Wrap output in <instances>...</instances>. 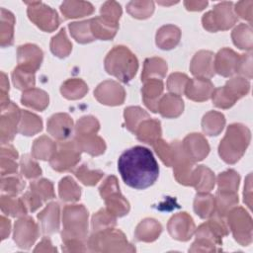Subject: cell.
<instances>
[{"label": "cell", "mask_w": 253, "mask_h": 253, "mask_svg": "<svg viewBox=\"0 0 253 253\" xmlns=\"http://www.w3.org/2000/svg\"><path fill=\"white\" fill-rule=\"evenodd\" d=\"M35 145H34V153L42 149L36 157L40 158V159H48L50 157V155L52 154V151L55 150L56 146L55 144L49 139V138H46V137H41L39 139H37L35 141Z\"/></svg>", "instance_id": "83f0119b"}, {"label": "cell", "mask_w": 253, "mask_h": 253, "mask_svg": "<svg viewBox=\"0 0 253 253\" xmlns=\"http://www.w3.org/2000/svg\"><path fill=\"white\" fill-rule=\"evenodd\" d=\"M224 123H225V120H224L223 115H221L219 113L211 112V113H209L208 115H206L204 117V120H203V129L205 130V132H207L210 135H211V133H212V126H215V128L219 132L222 129V127L224 126Z\"/></svg>", "instance_id": "d4e9b609"}, {"label": "cell", "mask_w": 253, "mask_h": 253, "mask_svg": "<svg viewBox=\"0 0 253 253\" xmlns=\"http://www.w3.org/2000/svg\"><path fill=\"white\" fill-rule=\"evenodd\" d=\"M88 212L82 206L66 207L63 214V223L65 230L62 237L66 238L72 234H85L87 228Z\"/></svg>", "instance_id": "5b68a950"}, {"label": "cell", "mask_w": 253, "mask_h": 253, "mask_svg": "<svg viewBox=\"0 0 253 253\" xmlns=\"http://www.w3.org/2000/svg\"><path fill=\"white\" fill-rule=\"evenodd\" d=\"M118 170L124 182L137 190H143L157 180L158 163L152 152L143 146H133L125 150L118 160Z\"/></svg>", "instance_id": "6da1fadb"}, {"label": "cell", "mask_w": 253, "mask_h": 253, "mask_svg": "<svg viewBox=\"0 0 253 253\" xmlns=\"http://www.w3.org/2000/svg\"><path fill=\"white\" fill-rule=\"evenodd\" d=\"M36 3L37 2H35V5H37ZM36 7L42 16L36 15L33 13H28L30 19L37 26H39L41 29H42L44 31H52V30L56 29L59 24L57 13L54 10L50 9V7L45 6L40 2H38V6H36Z\"/></svg>", "instance_id": "ba28073f"}, {"label": "cell", "mask_w": 253, "mask_h": 253, "mask_svg": "<svg viewBox=\"0 0 253 253\" xmlns=\"http://www.w3.org/2000/svg\"><path fill=\"white\" fill-rule=\"evenodd\" d=\"M238 184L239 175L233 170H228L218 176V191L236 192L238 189Z\"/></svg>", "instance_id": "7402d4cb"}, {"label": "cell", "mask_w": 253, "mask_h": 253, "mask_svg": "<svg viewBox=\"0 0 253 253\" xmlns=\"http://www.w3.org/2000/svg\"><path fill=\"white\" fill-rule=\"evenodd\" d=\"M22 102L29 107L42 110L48 104V96L41 90H31L23 94Z\"/></svg>", "instance_id": "ffe728a7"}, {"label": "cell", "mask_w": 253, "mask_h": 253, "mask_svg": "<svg viewBox=\"0 0 253 253\" xmlns=\"http://www.w3.org/2000/svg\"><path fill=\"white\" fill-rule=\"evenodd\" d=\"M166 69H167V65L162 59H160V58L147 59L145 61L144 71H143L141 77L143 80H145V78H147L150 73L157 74V75L163 77L165 75Z\"/></svg>", "instance_id": "484cf974"}, {"label": "cell", "mask_w": 253, "mask_h": 253, "mask_svg": "<svg viewBox=\"0 0 253 253\" xmlns=\"http://www.w3.org/2000/svg\"><path fill=\"white\" fill-rule=\"evenodd\" d=\"M252 1H246V2H239L236 4V12L240 15L241 18L248 20L251 23L252 20Z\"/></svg>", "instance_id": "d6a6232c"}, {"label": "cell", "mask_w": 253, "mask_h": 253, "mask_svg": "<svg viewBox=\"0 0 253 253\" xmlns=\"http://www.w3.org/2000/svg\"><path fill=\"white\" fill-rule=\"evenodd\" d=\"M105 67L108 73L128 82L135 75L138 64L136 57L126 47L116 46L106 57Z\"/></svg>", "instance_id": "3957f363"}, {"label": "cell", "mask_w": 253, "mask_h": 253, "mask_svg": "<svg viewBox=\"0 0 253 253\" xmlns=\"http://www.w3.org/2000/svg\"><path fill=\"white\" fill-rule=\"evenodd\" d=\"M90 28L92 29L94 38L109 40L115 36L118 29V24L117 21L102 16L90 20Z\"/></svg>", "instance_id": "30bf717a"}, {"label": "cell", "mask_w": 253, "mask_h": 253, "mask_svg": "<svg viewBox=\"0 0 253 253\" xmlns=\"http://www.w3.org/2000/svg\"><path fill=\"white\" fill-rule=\"evenodd\" d=\"M240 54H236L233 50L223 48L216 56L215 69L223 76H230L238 71Z\"/></svg>", "instance_id": "52a82bcc"}, {"label": "cell", "mask_w": 253, "mask_h": 253, "mask_svg": "<svg viewBox=\"0 0 253 253\" xmlns=\"http://www.w3.org/2000/svg\"><path fill=\"white\" fill-rule=\"evenodd\" d=\"M188 81V78L186 75H181V74H172L169 77L168 80V89L170 91L176 92L178 94H181L186 88L185 83Z\"/></svg>", "instance_id": "f546056e"}, {"label": "cell", "mask_w": 253, "mask_h": 253, "mask_svg": "<svg viewBox=\"0 0 253 253\" xmlns=\"http://www.w3.org/2000/svg\"><path fill=\"white\" fill-rule=\"evenodd\" d=\"M86 165H83L80 169H78L75 172V175L86 185H95L97 181L102 177L103 173L101 172H95V171H89L86 170Z\"/></svg>", "instance_id": "f1b7e54d"}, {"label": "cell", "mask_w": 253, "mask_h": 253, "mask_svg": "<svg viewBox=\"0 0 253 253\" xmlns=\"http://www.w3.org/2000/svg\"><path fill=\"white\" fill-rule=\"evenodd\" d=\"M163 90V84L161 80L157 79H151L148 83L145 84L143 88V100L145 105L152 111L157 112L158 111V97L162 93Z\"/></svg>", "instance_id": "4fadbf2b"}, {"label": "cell", "mask_w": 253, "mask_h": 253, "mask_svg": "<svg viewBox=\"0 0 253 253\" xmlns=\"http://www.w3.org/2000/svg\"><path fill=\"white\" fill-rule=\"evenodd\" d=\"M70 122H72V120L65 114L54 115L50 118V120L48 122L47 129L53 136H55L58 139L66 138L67 136H69L72 126H62V125H65Z\"/></svg>", "instance_id": "5bb4252c"}, {"label": "cell", "mask_w": 253, "mask_h": 253, "mask_svg": "<svg viewBox=\"0 0 253 253\" xmlns=\"http://www.w3.org/2000/svg\"><path fill=\"white\" fill-rule=\"evenodd\" d=\"M186 89V94L188 98L196 101H203L208 100L211 97L212 85L209 80L205 78H199L188 81Z\"/></svg>", "instance_id": "8fae6325"}, {"label": "cell", "mask_w": 253, "mask_h": 253, "mask_svg": "<svg viewBox=\"0 0 253 253\" xmlns=\"http://www.w3.org/2000/svg\"><path fill=\"white\" fill-rule=\"evenodd\" d=\"M69 147V142L67 143H61L59 145V151L58 153L64 155V158H51L50 164L53 169L57 171H65L73 167V165L76 164V162L80 159V153H78L77 149L79 148V145L75 144L72 146L69 152H67Z\"/></svg>", "instance_id": "9c48e42d"}, {"label": "cell", "mask_w": 253, "mask_h": 253, "mask_svg": "<svg viewBox=\"0 0 253 253\" xmlns=\"http://www.w3.org/2000/svg\"><path fill=\"white\" fill-rule=\"evenodd\" d=\"M183 111V101L176 95L167 94L160 101L159 112L162 116L172 118L177 117Z\"/></svg>", "instance_id": "9a60e30c"}, {"label": "cell", "mask_w": 253, "mask_h": 253, "mask_svg": "<svg viewBox=\"0 0 253 253\" xmlns=\"http://www.w3.org/2000/svg\"><path fill=\"white\" fill-rule=\"evenodd\" d=\"M101 13L104 14L105 17L110 16L109 19L117 21L121 17L122 9H121V6L116 2H107L105 3L104 6H102Z\"/></svg>", "instance_id": "4dcf8cb0"}, {"label": "cell", "mask_w": 253, "mask_h": 253, "mask_svg": "<svg viewBox=\"0 0 253 253\" xmlns=\"http://www.w3.org/2000/svg\"><path fill=\"white\" fill-rule=\"evenodd\" d=\"M213 202H214V200H213L212 196H210V195L197 196L196 200H195V211L197 212V214H199L203 218L210 216L211 214L213 208L207 207L206 205H210V206L213 207V205H211V204H213Z\"/></svg>", "instance_id": "4316f807"}, {"label": "cell", "mask_w": 253, "mask_h": 253, "mask_svg": "<svg viewBox=\"0 0 253 253\" xmlns=\"http://www.w3.org/2000/svg\"><path fill=\"white\" fill-rule=\"evenodd\" d=\"M235 239L242 245H248L252 240V222L250 215L242 209L233 210L229 221Z\"/></svg>", "instance_id": "8992f818"}, {"label": "cell", "mask_w": 253, "mask_h": 253, "mask_svg": "<svg viewBox=\"0 0 253 253\" xmlns=\"http://www.w3.org/2000/svg\"><path fill=\"white\" fill-rule=\"evenodd\" d=\"M251 27L245 24L239 25L232 33V39L234 44L241 49L252 48V33Z\"/></svg>", "instance_id": "ac0fdd59"}, {"label": "cell", "mask_w": 253, "mask_h": 253, "mask_svg": "<svg viewBox=\"0 0 253 253\" xmlns=\"http://www.w3.org/2000/svg\"><path fill=\"white\" fill-rule=\"evenodd\" d=\"M90 27V20L81 22V23H72L69 25V29L71 31L72 36L76 39L77 42L85 43L94 41V36L90 35L89 32H83L88 31Z\"/></svg>", "instance_id": "cb8c5ba5"}, {"label": "cell", "mask_w": 253, "mask_h": 253, "mask_svg": "<svg viewBox=\"0 0 253 253\" xmlns=\"http://www.w3.org/2000/svg\"><path fill=\"white\" fill-rule=\"evenodd\" d=\"M71 49V44L65 36V30L61 29L60 33L52 39L51 51L59 57L66 56Z\"/></svg>", "instance_id": "603a6c76"}, {"label": "cell", "mask_w": 253, "mask_h": 253, "mask_svg": "<svg viewBox=\"0 0 253 253\" xmlns=\"http://www.w3.org/2000/svg\"><path fill=\"white\" fill-rule=\"evenodd\" d=\"M250 141V130L239 124L229 126L219 144V154L227 163H235L243 155Z\"/></svg>", "instance_id": "7a4b0ae2"}, {"label": "cell", "mask_w": 253, "mask_h": 253, "mask_svg": "<svg viewBox=\"0 0 253 253\" xmlns=\"http://www.w3.org/2000/svg\"><path fill=\"white\" fill-rule=\"evenodd\" d=\"M212 53L210 51H200L197 53L192 61L191 70L194 75L200 76L203 78V76H212Z\"/></svg>", "instance_id": "7c38bea8"}, {"label": "cell", "mask_w": 253, "mask_h": 253, "mask_svg": "<svg viewBox=\"0 0 253 253\" xmlns=\"http://www.w3.org/2000/svg\"><path fill=\"white\" fill-rule=\"evenodd\" d=\"M239 73L246 75L248 78L252 77V66H251V54H242L240 55V61L238 66Z\"/></svg>", "instance_id": "1f68e13d"}, {"label": "cell", "mask_w": 253, "mask_h": 253, "mask_svg": "<svg viewBox=\"0 0 253 253\" xmlns=\"http://www.w3.org/2000/svg\"><path fill=\"white\" fill-rule=\"evenodd\" d=\"M249 82L243 78L236 77L227 82L226 86L223 87L227 95L235 102L240 97L246 95L249 91Z\"/></svg>", "instance_id": "d6986e66"}, {"label": "cell", "mask_w": 253, "mask_h": 253, "mask_svg": "<svg viewBox=\"0 0 253 253\" xmlns=\"http://www.w3.org/2000/svg\"><path fill=\"white\" fill-rule=\"evenodd\" d=\"M236 22V18L232 13V3L223 2L216 5L213 11L204 15L203 24L205 29L209 31H216L218 29L226 30Z\"/></svg>", "instance_id": "277c9868"}, {"label": "cell", "mask_w": 253, "mask_h": 253, "mask_svg": "<svg viewBox=\"0 0 253 253\" xmlns=\"http://www.w3.org/2000/svg\"><path fill=\"white\" fill-rule=\"evenodd\" d=\"M93 6L88 2H64L61 11L66 18L83 17L93 12Z\"/></svg>", "instance_id": "e0dca14e"}, {"label": "cell", "mask_w": 253, "mask_h": 253, "mask_svg": "<svg viewBox=\"0 0 253 253\" xmlns=\"http://www.w3.org/2000/svg\"><path fill=\"white\" fill-rule=\"evenodd\" d=\"M161 133L160 123L154 120L144 122L140 126L139 131H137V137L139 140L145 141L148 144H154Z\"/></svg>", "instance_id": "2e32d148"}, {"label": "cell", "mask_w": 253, "mask_h": 253, "mask_svg": "<svg viewBox=\"0 0 253 253\" xmlns=\"http://www.w3.org/2000/svg\"><path fill=\"white\" fill-rule=\"evenodd\" d=\"M59 195L63 201H76L80 197V188L70 177H66L60 181Z\"/></svg>", "instance_id": "44dd1931"}]
</instances>
